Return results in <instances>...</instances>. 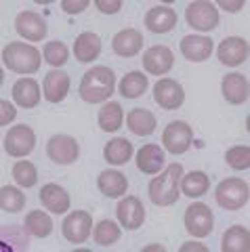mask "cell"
Wrapping results in <instances>:
<instances>
[{
    "label": "cell",
    "instance_id": "38",
    "mask_svg": "<svg viewBox=\"0 0 250 252\" xmlns=\"http://www.w3.org/2000/svg\"><path fill=\"white\" fill-rule=\"evenodd\" d=\"M44 59L46 63H51V65L59 67L63 65L67 61V46L59 40H53V42H46L44 44Z\"/></svg>",
    "mask_w": 250,
    "mask_h": 252
},
{
    "label": "cell",
    "instance_id": "19",
    "mask_svg": "<svg viewBox=\"0 0 250 252\" xmlns=\"http://www.w3.org/2000/svg\"><path fill=\"white\" fill-rule=\"evenodd\" d=\"M143 46V36L139 30H122L114 36L112 49L120 57H135Z\"/></svg>",
    "mask_w": 250,
    "mask_h": 252
},
{
    "label": "cell",
    "instance_id": "27",
    "mask_svg": "<svg viewBox=\"0 0 250 252\" xmlns=\"http://www.w3.org/2000/svg\"><path fill=\"white\" fill-rule=\"evenodd\" d=\"M223 252H248L250 250V233L246 227H229L223 233Z\"/></svg>",
    "mask_w": 250,
    "mask_h": 252
},
{
    "label": "cell",
    "instance_id": "18",
    "mask_svg": "<svg viewBox=\"0 0 250 252\" xmlns=\"http://www.w3.org/2000/svg\"><path fill=\"white\" fill-rule=\"evenodd\" d=\"M13 99L15 103L26 109L36 107L40 103V86H38L34 78H19L13 84Z\"/></svg>",
    "mask_w": 250,
    "mask_h": 252
},
{
    "label": "cell",
    "instance_id": "36",
    "mask_svg": "<svg viewBox=\"0 0 250 252\" xmlns=\"http://www.w3.org/2000/svg\"><path fill=\"white\" fill-rule=\"evenodd\" d=\"M13 179L17 181L21 187H34L36 181H38V172H36V166L32 162L28 160H21L13 166Z\"/></svg>",
    "mask_w": 250,
    "mask_h": 252
},
{
    "label": "cell",
    "instance_id": "42",
    "mask_svg": "<svg viewBox=\"0 0 250 252\" xmlns=\"http://www.w3.org/2000/svg\"><path fill=\"white\" fill-rule=\"evenodd\" d=\"M219 6H223V9L229 11V13H236V11H240L242 6H244V0H236V2H227V0H221V2H219Z\"/></svg>",
    "mask_w": 250,
    "mask_h": 252
},
{
    "label": "cell",
    "instance_id": "8",
    "mask_svg": "<svg viewBox=\"0 0 250 252\" xmlns=\"http://www.w3.org/2000/svg\"><path fill=\"white\" fill-rule=\"evenodd\" d=\"M191 141H193V132H191V126L187 122H170L166 128H164V135H162V143L164 147L168 149L170 154H185L187 149L191 147Z\"/></svg>",
    "mask_w": 250,
    "mask_h": 252
},
{
    "label": "cell",
    "instance_id": "28",
    "mask_svg": "<svg viewBox=\"0 0 250 252\" xmlns=\"http://www.w3.org/2000/svg\"><path fill=\"white\" fill-rule=\"evenodd\" d=\"M124 120V114H122V105L116 103V101H109L103 107L99 109V116H97V122L99 126L103 128L105 132H116L122 126Z\"/></svg>",
    "mask_w": 250,
    "mask_h": 252
},
{
    "label": "cell",
    "instance_id": "30",
    "mask_svg": "<svg viewBox=\"0 0 250 252\" xmlns=\"http://www.w3.org/2000/svg\"><path fill=\"white\" fill-rule=\"evenodd\" d=\"M210 187V179L206 177V172L202 170H191L189 175H185L181 179V189L185 195H189V198H200V195H204Z\"/></svg>",
    "mask_w": 250,
    "mask_h": 252
},
{
    "label": "cell",
    "instance_id": "23",
    "mask_svg": "<svg viewBox=\"0 0 250 252\" xmlns=\"http://www.w3.org/2000/svg\"><path fill=\"white\" fill-rule=\"evenodd\" d=\"M223 97L233 105H240L248 99V80L242 74H227L221 82Z\"/></svg>",
    "mask_w": 250,
    "mask_h": 252
},
{
    "label": "cell",
    "instance_id": "9",
    "mask_svg": "<svg viewBox=\"0 0 250 252\" xmlns=\"http://www.w3.org/2000/svg\"><path fill=\"white\" fill-rule=\"evenodd\" d=\"M61 229H63V238L67 242L84 244L89 240L91 229H93V217L89 215V212H84V210H74V212H69V215L65 217Z\"/></svg>",
    "mask_w": 250,
    "mask_h": 252
},
{
    "label": "cell",
    "instance_id": "16",
    "mask_svg": "<svg viewBox=\"0 0 250 252\" xmlns=\"http://www.w3.org/2000/svg\"><path fill=\"white\" fill-rule=\"evenodd\" d=\"M145 26L154 34H166L177 26V13L170 6H154L145 15Z\"/></svg>",
    "mask_w": 250,
    "mask_h": 252
},
{
    "label": "cell",
    "instance_id": "3",
    "mask_svg": "<svg viewBox=\"0 0 250 252\" xmlns=\"http://www.w3.org/2000/svg\"><path fill=\"white\" fill-rule=\"evenodd\" d=\"M40 51L32 44L9 42L2 51V63L17 74H36L40 69Z\"/></svg>",
    "mask_w": 250,
    "mask_h": 252
},
{
    "label": "cell",
    "instance_id": "20",
    "mask_svg": "<svg viewBox=\"0 0 250 252\" xmlns=\"http://www.w3.org/2000/svg\"><path fill=\"white\" fill-rule=\"evenodd\" d=\"M40 200H42V206L46 210L55 212V215H63L69 208V195L57 183H46L40 191Z\"/></svg>",
    "mask_w": 250,
    "mask_h": 252
},
{
    "label": "cell",
    "instance_id": "7",
    "mask_svg": "<svg viewBox=\"0 0 250 252\" xmlns=\"http://www.w3.org/2000/svg\"><path fill=\"white\" fill-rule=\"evenodd\" d=\"M185 19L191 28H196L200 32H210L219 26V11L213 2H204V0H198V2H191L185 11Z\"/></svg>",
    "mask_w": 250,
    "mask_h": 252
},
{
    "label": "cell",
    "instance_id": "24",
    "mask_svg": "<svg viewBox=\"0 0 250 252\" xmlns=\"http://www.w3.org/2000/svg\"><path fill=\"white\" fill-rule=\"evenodd\" d=\"M101 53V38L93 32H82L80 36L76 38L74 42V55L78 61L82 63H89L93 59H97Z\"/></svg>",
    "mask_w": 250,
    "mask_h": 252
},
{
    "label": "cell",
    "instance_id": "2",
    "mask_svg": "<svg viewBox=\"0 0 250 252\" xmlns=\"http://www.w3.org/2000/svg\"><path fill=\"white\" fill-rule=\"evenodd\" d=\"M183 177V166L179 162H173L166 170L160 172V177L152 179L150 183V198L156 206H173L179 200V181Z\"/></svg>",
    "mask_w": 250,
    "mask_h": 252
},
{
    "label": "cell",
    "instance_id": "31",
    "mask_svg": "<svg viewBox=\"0 0 250 252\" xmlns=\"http://www.w3.org/2000/svg\"><path fill=\"white\" fill-rule=\"evenodd\" d=\"M147 91V76L141 72H128L120 82V94L124 99H137Z\"/></svg>",
    "mask_w": 250,
    "mask_h": 252
},
{
    "label": "cell",
    "instance_id": "1",
    "mask_svg": "<svg viewBox=\"0 0 250 252\" xmlns=\"http://www.w3.org/2000/svg\"><path fill=\"white\" fill-rule=\"evenodd\" d=\"M114 84H116V78L112 69L105 65H97L84 74L80 82V97L87 103H103V101L112 97Z\"/></svg>",
    "mask_w": 250,
    "mask_h": 252
},
{
    "label": "cell",
    "instance_id": "37",
    "mask_svg": "<svg viewBox=\"0 0 250 252\" xmlns=\"http://www.w3.org/2000/svg\"><path fill=\"white\" fill-rule=\"evenodd\" d=\"M225 160L231 168L236 170H246L250 166V147L248 145H238L231 147L227 154H225Z\"/></svg>",
    "mask_w": 250,
    "mask_h": 252
},
{
    "label": "cell",
    "instance_id": "35",
    "mask_svg": "<svg viewBox=\"0 0 250 252\" xmlns=\"http://www.w3.org/2000/svg\"><path fill=\"white\" fill-rule=\"evenodd\" d=\"M2 240H4V244H11V248H15V250H28V246H30V238H28V229H21V227H17V225H6V227H2Z\"/></svg>",
    "mask_w": 250,
    "mask_h": 252
},
{
    "label": "cell",
    "instance_id": "17",
    "mask_svg": "<svg viewBox=\"0 0 250 252\" xmlns=\"http://www.w3.org/2000/svg\"><path fill=\"white\" fill-rule=\"evenodd\" d=\"M44 99L51 101V103H59V101L65 99V94L69 91V76L61 69H53L44 76Z\"/></svg>",
    "mask_w": 250,
    "mask_h": 252
},
{
    "label": "cell",
    "instance_id": "11",
    "mask_svg": "<svg viewBox=\"0 0 250 252\" xmlns=\"http://www.w3.org/2000/svg\"><path fill=\"white\" fill-rule=\"evenodd\" d=\"M154 99L162 109H179L185 101L183 86L173 78H162L154 86Z\"/></svg>",
    "mask_w": 250,
    "mask_h": 252
},
{
    "label": "cell",
    "instance_id": "22",
    "mask_svg": "<svg viewBox=\"0 0 250 252\" xmlns=\"http://www.w3.org/2000/svg\"><path fill=\"white\" fill-rule=\"evenodd\" d=\"M164 166V152L160 145H143L137 154V168L145 175H158L160 168Z\"/></svg>",
    "mask_w": 250,
    "mask_h": 252
},
{
    "label": "cell",
    "instance_id": "40",
    "mask_svg": "<svg viewBox=\"0 0 250 252\" xmlns=\"http://www.w3.org/2000/svg\"><path fill=\"white\" fill-rule=\"evenodd\" d=\"M61 6H63V9L67 11V13H80V11H84L89 6V0H63V2H61Z\"/></svg>",
    "mask_w": 250,
    "mask_h": 252
},
{
    "label": "cell",
    "instance_id": "26",
    "mask_svg": "<svg viewBox=\"0 0 250 252\" xmlns=\"http://www.w3.org/2000/svg\"><path fill=\"white\" fill-rule=\"evenodd\" d=\"M126 124H128L130 132H135V135H139V137H147L156 130V116L150 112V109L135 107V109L128 112Z\"/></svg>",
    "mask_w": 250,
    "mask_h": 252
},
{
    "label": "cell",
    "instance_id": "12",
    "mask_svg": "<svg viewBox=\"0 0 250 252\" xmlns=\"http://www.w3.org/2000/svg\"><path fill=\"white\" fill-rule=\"evenodd\" d=\"M15 30H17L21 38H26L30 42H40L46 36V32H49L46 21L34 11H21L17 19H15Z\"/></svg>",
    "mask_w": 250,
    "mask_h": 252
},
{
    "label": "cell",
    "instance_id": "5",
    "mask_svg": "<svg viewBox=\"0 0 250 252\" xmlns=\"http://www.w3.org/2000/svg\"><path fill=\"white\" fill-rule=\"evenodd\" d=\"M213 225H215V217L206 204L198 202L185 210V227L193 238H206L213 231Z\"/></svg>",
    "mask_w": 250,
    "mask_h": 252
},
{
    "label": "cell",
    "instance_id": "13",
    "mask_svg": "<svg viewBox=\"0 0 250 252\" xmlns=\"http://www.w3.org/2000/svg\"><path fill=\"white\" fill-rule=\"evenodd\" d=\"M219 59L223 65L236 67L248 59V42L240 36H229L219 44Z\"/></svg>",
    "mask_w": 250,
    "mask_h": 252
},
{
    "label": "cell",
    "instance_id": "41",
    "mask_svg": "<svg viewBox=\"0 0 250 252\" xmlns=\"http://www.w3.org/2000/svg\"><path fill=\"white\" fill-rule=\"evenodd\" d=\"M97 9L101 11V13H118L120 11V6H122V2L120 0H109V2H105V0H97Z\"/></svg>",
    "mask_w": 250,
    "mask_h": 252
},
{
    "label": "cell",
    "instance_id": "4",
    "mask_svg": "<svg viewBox=\"0 0 250 252\" xmlns=\"http://www.w3.org/2000/svg\"><path fill=\"white\" fill-rule=\"evenodd\" d=\"M217 202L225 210H240L248 204V183L242 179H225L217 185Z\"/></svg>",
    "mask_w": 250,
    "mask_h": 252
},
{
    "label": "cell",
    "instance_id": "32",
    "mask_svg": "<svg viewBox=\"0 0 250 252\" xmlns=\"http://www.w3.org/2000/svg\"><path fill=\"white\" fill-rule=\"evenodd\" d=\"M26 229L32 235H36V238H46V235H51V231H53V220L46 212L32 210V212H28V217H26Z\"/></svg>",
    "mask_w": 250,
    "mask_h": 252
},
{
    "label": "cell",
    "instance_id": "39",
    "mask_svg": "<svg viewBox=\"0 0 250 252\" xmlns=\"http://www.w3.org/2000/svg\"><path fill=\"white\" fill-rule=\"evenodd\" d=\"M15 116H17V112H15V107L9 103V101H4V99L0 101V124L6 126Z\"/></svg>",
    "mask_w": 250,
    "mask_h": 252
},
{
    "label": "cell",
    "instance_id": "34",
    "mask_svg": "<svg viewBox=\"0 0 250 252\" xmlns=\"http://www.w3.org/2000/svg\"><path fill=\"white\" fill-rule=\"evenodd\" d=\"M0 206L6 212H19L26 206V195H23L17 187L4 185L0 189Z\"/></svg>",
    "mask_w": 250,
    "mask_h": 252
},
{
    "label": "cell",
    "instance_id": "10",
    "mask_svg": "<svg viewBox=\"0 0 250 252\" xmlns=\"http://www.w3.org/2000/svg\"><path fill=\"white\" fill-rule=\"evenodd\" d=\"M46 154L55 164H74L78 160V154H80V147H78L76 139L69 135H55L51 137V141L46 143Z\"/></svg>",
    "mask_w": 250,
    "mask_h": 252
},
{
    "label": "cell",
    "instance_id": "6",
    "mask_svg": "<svg viewBox=\"0 0 250 252\" xmlns=\"http://www.w3.org/2000/svg\"><path fill=\"white\" fill-rule=\"evenodd\" d=\"M34 145H36V135L26 124L13 126L4 137V149H6V154L13 158H23V156L32 154Z\"/></svg>",
    "mask_w": 250,
    "mask_h": 252
},
{
    "label": "cell",
    "instance_id": "14",
    "mask_svg": "<svg viewBox=\"0 0 250 252\" xmlns=\"http://www.w3.org/2000/svg\"><path fill=\"white\" fill-rule=\"evenodd\" d=\"M118 220L122 223V227L126 229H139L145 220V208L139 198L135 195H126L120 204H118Z\"/></svg>",
    "mask_w": 250,
    "mask_h": 252
},
{
    "label": "cell",
    "instance_id": "33",
    "mask_svg": "<svg viewBox=\"0 0 250 252\" xmlns=\"http://www.w3.org/2000/svg\"><path fill=\"white\" fill-rule=\"evenodd\" d=\"M93 238H95V242L99 246H112V244H116L120 240V227L116 225L114 220L103 219L97 223L95 231H93Z\"/></svg>",
    "mask_w": 250,
    "mask_h": 252
},
{
    "label": "cell",
    "instance_id": "25",
    "mask_svg": "<svg viewBox=\"0 0 250 252\" xmlns=\"http://www.w3.org/2000/svg\"><path fill=\"white\" fill-rule=\"evenodd\" d=\"M97 185L101 189V193L107 195V198H120L122 193H126L128 181L118 170H103L97 179Z\"/></svg>",
    "mask_w": 250,
    "mask_h": 252
},
{
    "label": "cell",
    "instance_id": "21",
    "mask_svg": "<svg viewBox=\"0 0 250 252\" xmlns=\"http://www.w3.org/2000/svg\"><path fill=\"white\" fill-rule=\"evenodd\" d=\"M181 53L189 61H206L213 53V40L206 36H185L181 40Z\"/></svg>",
    "mask_w": 250,
    "mask_h": 252
},
{
    "label": "cell",
    "instance_id": "15",
    "mask_svg": "<svg viewBox=\"0 0 250 252\" xmlns=\"http://www.w3.org/2000/svg\"><path fill=\"white\" fill-rule=\"evenodd\" d=\"M173 51L168 46H152L143 53V67L154 76H164L173 67Z\"/></svg>",
    "mask_w": 250,
    "mask_h": 252
},
{
    "label": "cell",
    "instance_id": "29",
    "mask_svg": "<svg viewBox=\"0 0 250 252\" xmlns=\"http://www.w3.org/2000/svg\"><path fill=\"white\" fill-rule=\"evenodd\" d=\"M105 160L109 164H116V166H120V164H126L132 156V143L128 139H112L109 143L105 145Z\"/></svg>",
    "mask_w": 250,
    "mask_h": 252
}]
</instances>
